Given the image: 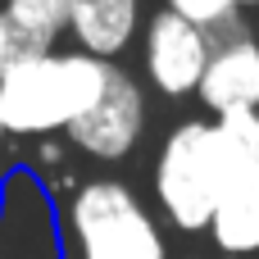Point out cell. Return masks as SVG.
<instances>
[{"label": "cell", "mask_w": 259, "mask_h": 259, "mask_svg": "<svg viewBox=\"0 0 259 259\" xmlns=\"http://www.w3.org/2000/svg\"><path fill=\"white\" fill-rule=\"evenodd\" d=\"M105 59L73 46L50 55H14L0 73V123L9 137H64L105 91Z\"/></svg>", "instance_id": "6da1fadb"}, {"label": "cell", "mask_w": 259, "mask_h": 259, "mask_svg": "<svg viewBox=\"0 0 259 259\" xmlns=\"http://www.w3.org/2000/svg\"><path fill=\"white\" fill-rule=\"evenodd\" d=\"M64 232L77 259H168L159 219L123 178H87L64 205Z\"/></svg>", "instance_id": "7a4b0ae2"}, {"label": "cell", "mask_w": 259, "mask_h": 259, "mask_svg": "<svg viewBox=\"0 0 259 259\" xmlns=\"http://www.w3.org/2000/svg\"><path fill=\"white\" fill-rule=\"evenodd\" d=\"M223 196L214 118H182L155 155V205L178 232H205Z\"/></svg>", "instance_id": "3957f363"}, {"label": "cell", "mask_w": 259, "mask_h": 259, "mask_svg": "<svg viewBox=\"0 0 259 259\" xmlns=\"http://www.w3.org/2000/svg\"><path fill=\"white\" fill-rule=\"evenodd\" d=\"M146 118H150V105H146V87L123 68L114 64L109 68V82L100 91V100L64 132V141L73 150H82L87 159L96 164H123L141 137H146Z\"/></svg>", "instance_id": "277c9868"}, {"label": "cell", "mask_w": 259, "mask_h": 259, "mask_svg": "<svg viewBox=\"0 0 259 259\" xmlns=\"http://www.w3.org/2000/svg\"><path fill=\"white\" fill-rule=\"evenodd\" d=\"M141 73H146V87H155L164 100H191L200 77H205V64H209V32L168 14V9H155L146 23H141Z\"/></svg>", "instance_id": "5b68a950"}, {"label": "cell", "mask_w": 259, "mask_h": 259, "mask_svg": "<svg viewBox=\"0 0 259 259\" xmlns=\"http://www.w3.org/2000/svg\"><path fill=\"white\" fill-rule=\"evenodd\" d=\"M209 64L205 77L196 87V100L205 105V114L232 118V114H255L259 109V36L241 32V36H223L209 41Z\"/></svg>", "instance_id": "8992f818"}, {"label": "cell", "mask_w": 259, "mask_h": 259, "mask_svg": "<svg viewBox=\"0 0 259 259\" xmlns=\"http://www.w3.org/2000/svg\"><path fill=\"white\" fill-rule=\"evenodd\" d=\"M141 0H68V46L118 64L141 41Z\"/></svg>", "instance_id": "52a82bcc"}, {"label": "cell", "mask_w": 259, "mask_h": 259, "mask_svg": "<svg viewBox=\"0 0 259 259\" xmlns=\"http://www.w3.org/2000/svg\"><path fill=\"white\" fill-rule=\"evenodd\" d=\"M14 55H50L68 41V0H0Z\"/></svg>", "instance_id": "ba28073f"}, {"label": "cell", "mask_w": 259, "mask_h": 259, "mask_svg": "<svg viewBox=\"0 0 259 259\" xmlns=\"http://www.w3.org/2000/svg\"><path fill=\"white\" fill-rule=\"evenodd\" d=\"M214 150H219L223 196H232V191H255L259 196V109L219 118L214 123Z\"/></svg>", "instance_id": "9c48e42d"}, {"label": "cell", "mask_w": 259, "mask_h": 259, "mask_svg": "<svg viewBox=\"0 0 259 259\" xmlns=\"http://www.w3.org/2000/svg\"><path fill=\"white\" fill-rule=\"evenodd\" d=\"M205 232L228 259H259V196L255 191L223 196Z\"/></svg>", "instance_id": "30bf717a"}, {"label": "cell", "mask_w": 259, "mask_h": 259, "mask_svg": "<svg viewBox=\"0 0 259 259\" xmlns=\"http://www.w3.org/2000/svg\"><path fill=\"white\" fill-rule=\"evenodd\" d=\"M164 9L178 14V18H187V23H196V27H205L209 41L250 32V27L241 23V9H237L232 0H164Z\"/></svg>", "instance_id": "8fae6325"}, {"label": "cell", "mask_w": 259, "mask_h": 259, "mask_svg": "<svg viewBox=\"0 0 259 259\" xmlns=\"http://www.w3.org/2000/svg\"><path fill=\"white\" fill-rule=\"evenodd\" d=\"M64 146H68V141H64ZM64 146H59L55 137H46V141H41V150H36V155H41V164H59V159H64Z\"/></svg>", "instance_id": "7c38bea8"}, {"label": "cell", "mask_w": 259, "mask_h": 259, "mask_svg": "<svg viewBox=\"0 0 259 259\" xmlns=\"http://www.w3.org/2000/svg\"><path fill=\"white\" fill-rule=\"evenodd\" d=\"M9 59H14V41H9V27H5V18H0V73H5Z\"/></svg>", "instance_id": "4fadbf2b"}, {"label": "cell", "mask_w": 259, "mask_h": 259, "mask_svg": "<svg viewBox=\"0 0 259 259\" xmlns=\"http://www.w3.org/2000/svg\"><path fill=\"white\" fill-rule=\"evenodd\" d=\"M232 5H237V9L246 14V9H250V5H259V0H232Z\"/></svg>", "instance_id": "5bb4252c"}, {"label": "cell", "mask_w": 259, "mask_h": 259, "mask_svg": "<svg viewBox=\"0 0 259 259\" xmlns=\"http://www.w3.org/2000/svg\"><path fill=\"white\" fill-rule=\"evenodd\" d=\"M5 141H9V132H5V123H0V150H5Z\"/></svg>", "instance_id": "9a60e30c"}]
</instances>
